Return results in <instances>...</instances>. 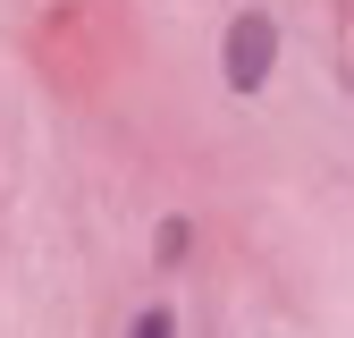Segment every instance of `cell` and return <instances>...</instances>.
<instances>
[{
    "label": "cell",
    "instance_id": "obj_1",
    "mask_svg": "<svg viewBox=\"0 0 354 338\" xmlns=\"http://www.w3.org/2000/svg\"><path fill=\"white\" fill-rule=\"evenodd\" d=\"M219 68H228L236 94H261L270 68H279V17H270V9H236L228 34H219Z\"/></svg>",
    "mask_w": 354,
    "mask_h": 338
},
{
    "label": "cell",
    "instance_id": "obj_2",
    "mask_svg": "<svg viewBox=\"0 0 354 338\" xmlns=\"http://www.w3.org/2000/svg\"><path fill=\"white\" fill-rule=\"evenodd\" d=\"M127 338H177V313L169 305H136L127 313Z\"/></svg>",
    "mask_w": 354,
    "mask_h": 338
},
{
    "label": "cell",
    "instance_id": "obj_3",
    "mask_svg": "<svg viewBox=\"0 0 354 338\" xmlns=\"http://www.w3.org/2000/svg\"><path fill=\"white\" fill-rule=\"evenodd\" d=\"M186 245H194V220L169 211V220H160V263H186Z\"/></svg>",
    "mask_w": 354,
    "mask_h": 338
}]
</instances>
